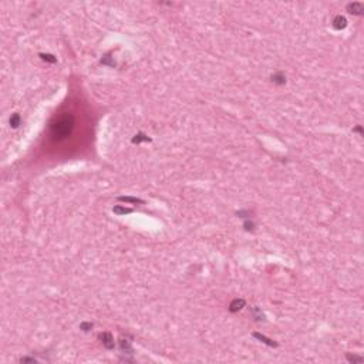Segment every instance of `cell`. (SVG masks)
<instances>
[{"label":"cell","mask_w":364,"mask_h":364,"mask_svg":"<svg viewBox=\"0 0 364 364\" xmlns=\"http://www.w3.org/2000/svg\"><path fill=\"white\" fill-rule=\"evenodd\" d=\"M10 125L13 127V128H17V127L20 125V115H19V114H13V115H11Z\"/></svg>","instance_id":"obj_8"},{"label":"cell","mask_w":364,"mask_h":364,"mask_svg":"<svg viewBox=\"0 0 364 364\" xmlns=\"http://www.w3.org/2000/svg\"><path fill=\"white\" fill-rule=\"evenodd\" d=\"M347 10L350 11L351 14L360 16L364 11V6H363V3H350V4H347Z\"/></svg>","instance_id":"obj_4"},{"label":"cell","mask_w":364,"mask_h":364,"mask_svg":"<svg viewBox=\"0 0 364 364\" xmlns=\"http://www.w3.org/2000/svg\"><path fill=\"white\" fill-rule=\"evenodd\" d=\"M73 128H74V118H73V115L66 114L61 118H58L56 122H53L51 134H53L54 139H64L71 134Z\"/></svg>","instance_id":"obj_1"},{"label":"cell","mask_w":364,"mask_h":364,"mask_svg":"<svg viewBox=\"0 0 364 364\" xmlns=\"http://www.w3.org/2000/svg\"><path fill=\"white\" fill-rule=\"evenodd\" d=\"M243 306H245V300L243 299H235L232 303L229 304V310L232 312V313H235V312H239Z\"/></svg>","instance_id":"obj_5"},{"label":"cell","mask_w":364,"mask_h":364,"mask_svg":"<svg viewBox=\"0 0 364 364\" xmlns=\"http://www.w3.org/2000/svg\"><path fill=\"white\" fill-rule=\"evenodd\" d=\"M141 141H149V138L145 137L144 134H138V135H135V138H132V142H134V144H138V142H141Z\"/></svg>","instance_id":"obj_10"},{"label":"cell","mask_w":364,"mask_h":364,"mask_svg":"<svg viewBox=\"0 0 364 364\" xmlns=\"http://www.w3.org/2000/svg\"><path fill=\"white\" fill-rule=\"evenodd\" d=\"M112 211H114V213H117V215H125V213H131L132 212V209L122 208V206H115Z\"/></svg>","instance_id":"obj_7"},{"label":"cell","mask_w":364,"mask_h":364,"mask_svg":"<svg viewBox=\"0 0 364 364\" xmlns=\"http://www.w3.org/2000/svg\"><path fill=\"white\" fill-rule=\"evenodd\" d=\"M40 57L43 58L44 61H48V63H56V61H57V58L54 57V56H51V54H40Z\"/></svg>","instance_id":"obj_11"},{"label":"cell","mask_w":364,"mask_h":364,"mask_svg":"<svg viewBox=\"0 0 364 364\" xmlns=\"http://www.w3.org/2000/svg\"><path fill=\"white\" fill-rule=\"evenodd\" d=\"M120 201H124V202H134V203H142V201H139V199H137V198H130V196H121Z\"/></svg>","instance_id":"obj_12"},{"label":"cell","mask_w":364,"mask_h":364,"mask_svg":"<svg viewBox=\"0 0 364 364\" xmlns=\"http://www.w3.org/2000/svg\"><path fill=\"white\" fill-rule=\"evenodd\" d=\"M272 80H273V83H276V84H284V75L283 74H280V73H277V74H273L272 75Z\"/></svg>","instance_id":"obj_9"},{"label":"cell","mask_w":364,"mask_h":364,"mask_svg":"<svg viewBox=\"0 0 364 364\" xmlns=\"http://www.w3.org/2000/svg\"><path fill=\"white\" fill-rule=\"evenodd\" d=\"M100 340L102 341L105 348H114V339L110 333H101L100 334Z\"/></svg>","instance_id":"obj_2"},{"label":"cell","mask_w":364,"mask_h":364,"mask_svg":"<svg viewBox=\"0 0 364 364\" xmlns=\"http://www.w3.org/2000/svg\"><path fill=\"white\" fill-rule=\"evenodd\" d=\"M253 336H255V337H256L257 340L263 341V343H266L267 346H277V344L275 343V341H273V340H270V339L265 337V336H262V334H259V333H255V334H253Z\"/></svg>","instance_id":"obj_6"},{"label":"cell","mask_w":364,"mask_h":364,"mask_svg":"<svg viewBox=\"0 0 364 364\" xmlns=\"http://www.w3.org/2000/svg\"><path fill=\"white\" fill-rule=\"evenodd\" d=\"M347 360L353 361V363H361L364 358L363 357H357V356H347Z\"/></svg>","instance_id":"obj_13"},{"label":"cell","mask_w":364,"mask_h":364,"mask_svg":"<svg viewBox=\"0 0 364 364\" xmlns=\"http://www.w3.org/2000/svg\"><path fill=\"white\" fill-rule=\"evenodd\" d=\"M91 327H93V324H91V323H83V324H81V329H83L84 331H88Z\"/></svg>","instance_id":"obj_14"},{"label":"cell","mask_w":364,"mask_h":364,"mask_svg":"<svg viewBox=\"0 0 364 364\" xmlns=\"http://www.w3.org/2000/svg\"><path fill=\"white\" fill-rule=\"evenodd\" d=\"M346 26H347V20H346V17L343 16H336L333 20V27L336 29V30H343V29H346Z\"/></svg>","instance_id":"obj_3"}]
</instances>
